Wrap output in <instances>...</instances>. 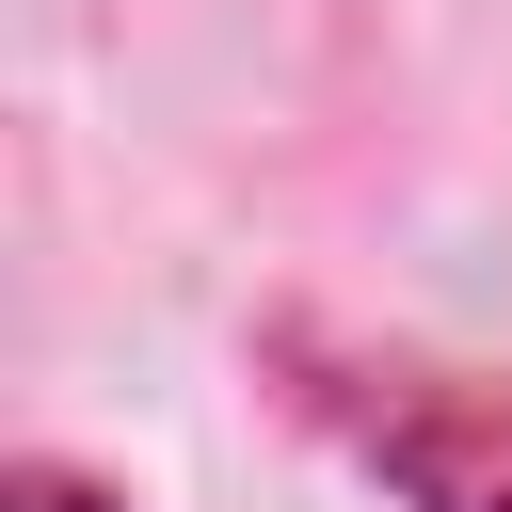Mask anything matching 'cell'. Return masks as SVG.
I'll use <instances>...</instances> for the list:
<instances>
[{
    "instance_id": "obj_2",
    "label": "cell",
    "mask_w": 512,
    "mask_h": 512,
    "mask_svg": "<svg viewBox=\"0 0 512 512\" xmlns=\"http://www.w3.org/2000/svg\"><path fill=\"white\" fill-rule=\"evenodd\" d=\"M0 512H128V496H112L96 464H64V448H32V464L0 480Z\"/></svg>"
},
{
    "instance_id": "obj_1",
    "label": "cell",
    "mask_w": 512,
    "mask_h": 512,
    "mask_svg": "<svg viewBox=\"0 0 512 512\" xmlns=\"http://www.w3.org/2000/svg\"><path fill=\"white\" fill-rule=\"evenodd\" d=\"M272 400L352 464L384 480L400 512H512V400L432 368V352H384V336H336V320H272L256 336Z\"/></svg>"
}]
</instances>
